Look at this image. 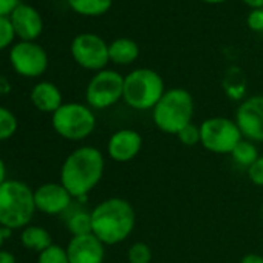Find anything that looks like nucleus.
<instances>
[{
	"mask_svg": "<svg viewBox=\"0 0 263 263\" xmlns=\"http://www.w3.org/2000/svg\"><path fill=\"white\" fill-rule=\"evenodd\" d=\"M246 172H248V178L251 180L252 184L263 187V155H260Z\"/></svg>",
	"mask_w": 263,
	"mask_h": 263,
	"instance_id": "28",
	"label": "nucleus"
},
{
	"mask_svg": "<svg viewBox=\"0 0 263 263\" xmlns=\"http://www.w3.org/2000/svg\"><path fill=\"white\" fill-rule=\"evenodd\" d=\"M234 121L245 140L263 144V95L246 96L237 105Z\"/></svg>",
	"mask_w": 263,
	"mask_h": 263,
	"instance_id": "11",
	"label": "nucleus"
},
{
	"mask_svg": "<svg viewBox=\"0 0 263 263\" xmlns=\"http://www.w3.org/2000/svg\"><path fill=\"white\" fill-rule=\"evenodd\" d=\"M108 58L115 65H132L140 58V45L130 37H118L108 44Z\"/></svg>",
	"mask_w": 263,
	"mask_h": 263,
	"instance_id": "17",
	"label": "nucleus"
},
{
	"mask_svg": "<svg viewBox=\"0 0 263 263\" xmlns=\"http://www.w3.org/2000/svg\"><path fill=\"white\" fill-rule=\"evenodd\" d=\"M124 76L115 70H101L93 74L85 88L87 105L93 110H105L122 101Z\"/></svg>",
	"mask_w": 263,
	"mask_h": 263,
	"instance_id": "8",
	"label": "nucleus"
},
{
	"mask_svg": "<svg viewBox=\"0 0 263 263\" xmlns=\"http://www.w3.org/2000/svg\"><path fill=\"white\" fill-rule=\"evenodd\" d=\"M73 197L61 183H47L34 191L36 209L47 215H59L71 204Z\"/></svg>",
	"mask_w": 263,
	"mask_h": 263,
	"instance_id": "15",
	"label": "nucleus"
},
{
	"mask_svg": "<svg viewBox=\"0 0 263 263\" xmlns=\"http://www.w3.org/2000/svg\"><path fill=\"white\" fill-rule=\"evenodd\" d=\"M260 215H261V223H263V204H261V214Z\"/></svg>",
	"mask_w": 263,
	"mask_h": 263,
	"instance_id": "37",
	"label": "nucleus"
},
{
	"mask_svg": "<svg viewBox=\"0 0 263 263\" xmlns=\"http://www.w3.org/2000/svg\"><path fill=\"white\" fill-rule=\"evenodd\" d=\"M37 263H70L67 249L59 245H51L39 254Z\"/></svg>",
	"mask_w": 263,
	"mask_h": 263,
	"instance_id": "25",
	"label": "nucleus"
},
{
	"mask_svg": "<svg viewBox=\"0 0 263 263\" xmlns=\"http://www.w3.org/2000/svg\"><path fill=\"white\" fill-rule=\"evenodd\" d=\"M10 62L17 74L24 78H39L48 68V54L37 42L19 41L10 50Z\"/></svg>",
	"mask_w": 263,
	"mask_h": 263,
	"instance_id": "10",
	"label": "nucleus"
},
{
	"mask_svg": "<svg viewBox=\"0 0 263 263\" xmlns=\"http://www.w3.org/2000/svg\"><path fill=\"white\" fill-rule=\"evenodd\" d=\"M246 25L251 31L263 34V8L251 10L246 16Z\"/></svg>",
	"mask_w": 263,
	"mask_h": 263,
	"instance_id": "29",
	"label": "nucleus"
},
{
	"mask_svg": "<svg viewBox=\"0 0 263 263\" xmlns=\"http://www.w3.org/2000/svg\"><path fill=\"white\" fill-rule=\"evenodd\" d=\"M21 5V0H0V17H10Z\"/></svg>",
	"mask_w": 263,
	"mask_h": 263,
	"instance_id": "30",
	"label": "nucleus"
},
{
	"mask_svg": "<svg viewBox=\"0 0 263 263\" xmlns=\"http://www.w3.org/2000/svg\"><path fill=\"white\" fill-rule=\"evenodd\" d=\"M241 140L243 135L234 118L211 116L200 124V144L211 154L231 155Z\"/></svg>",
	"mask_w": 263,
	"mask_h": 263,
	"instance_id": "7",
	"label": "nucleus"
},
{
	"mask_svg": "<svg viewBox=\"0 0 263 263\" xmlns=\"http://www.w3.org/2000/svg\"><path fill=\"white\" fill-rule=\"evenodd\" d=\"M204 4H209V5H218V4H224L228 0H201Z\"/></svg>",
	"mask_w": 263,
	"mask_h": 263,
	"instance_id": "35",
	"label": "nucleus"
},
{
	"mask_svg": "<svg viewBox=\"0 0 263 263\" xmlns=\"http://www.w3.org/2000/svg\"><path fill=\"white\" fill-rule=\"evenodd\" d=\"M7 181V166L4 163V160L0 158V186Z\"/></svg>",
	"mask_w": 263,
	"mask_h": 263,
	"instance_id": "34",
	"label": "nucleus"
},
{
	"mask_svg": "<svg viewBox=\"0 0 263 263\" xmlns=\"http://www.w3.org/2000/svg\"><path fill=\"white\" fill-rule=\"evenodd\" d=\"M34 212V192L28 184L17 180H7L0 186V226L11 231L27 228Z\"/></svg>",
	"mask_w": 263,
	"mask_h": 263,
	"instance_id": "5",
	"label": "nucleus"
},
{
	"mask_svg": "<svg viewBox=\"0 0 263 263\" xmlns=\"http://www.w3.org/2000/svg\"><path fill=\"white\" fill-rule=\"evenodd\" d=\"M65 249L70 263H104L105 258V245L95 234L71 237Z\"/></svg>",
	"mask_w": 263,
	"mask_h": 263,
	"instance_id": "14",
	"label": "nucleus"
},
{
	"mask_svg": "<svg viewBox=\"0 0 263 263\" xmlns=\"http://www.w3.org/2000/svg\"><path fill=\"white\" fill-rule=\"evenodd\" d=\"M104 169L102 152L93 146H82L65 158L61 169V184L73 198L84 201L102 180Z\"/></svg>",
	"mask_w": 263,
	"mask_h": 263,
	"instance_id": "2",
	"label": "nucleus"
},
{
	"mask_svg": "<svg viewBox=\"0 0 263 263\" xmlns=\"http://www.w3.org/2000/svg\"><path fill=\"white\" fill-rule=\"evenodd\" d=\"M177 138L183 146H187V147L200 144V125H197L195 122H191L189 125H186L183 130L178 132Z\"/></svg>",
	"mask_w": 263,
	"mask_h": 263,
	"instance_id": "26",
	"label": "nucleus"
},
{
	"mask_svg": "<svg viewBox=\"0 0 263 263\" xmlns=\"http://www.w3.org/2000/svg\"><path fill=\"white\" fill-rule=\"evenodd\" d=\"M67 4L79 16L99 17L110 11L113 0H67Z\"/></svg>",
	"mask_w": 263,
	"mask_h": 263,
	"instance_id": "19",
	"label": "nucleus"
},
{
	"mask_svg": "<svg viewBox=\"0 0 263 263\" xmlns=\"http://www.w3.org/2000/svg\"><path fill=\"white\" fill-rule=\"evenodd\" d=\"M70 53L79 67L95 73L105 70L110 62L108 44L95 33H81L74 36L70 45Z\"/></svg>",
	"mask_w": 263,
	"mask_h": 263,
	"instance_id": "9",
	"label": "nucleus"
},
{
	"mask_svg": "<svg viewBox=\"0 0 263 263\" xmlns=\"http://www.w3.org/2000/svg\"><path fill=\"white\" fill-rule=\"evenodd\" d=\"M229 157L232 158V161H234L237 166H240V167H243V169L248 171V169L252 166V163H254L260 155H258V151H257L255 143H252V141L243 138V140L235 146V149L232 151V154H231Z\"/></svg>",
	"mask_w": 263,
	"mask_h": 263,
	"instance_id": "20",
	"label": "nucleus"
},
{
	"mask_svg": "<svg viewBox=\"0 0 263 263\" xmlns=\"http://www.w3.org/2000/svg\"><path fill=\"white\" fill-rule=\"evenodd\" d=\"M223 88L226 91V95L231 98V99H235V101H243L246 96V85H245V79L243 76L237 71V70H232L226 74L224 81H223Z\"/></svg>",
	"mask_w": 263,
	"mask_h": 263,
	"instance_id": "21",
	"label": "nucleus"
},
{
	"mask_svg": "<svg viewBox=\"0 0 263 263\" xmlns=\"http://www.w3.org/2000/svg\"><path fill=\"white\" fill-rule=\"evenodd\" d=\"M16 37L10 17H0V51L8 48Z\"/></svg>",
	"mask_w": 263,
	"mask_h": 263,
	"instance_id": "27",
	"label": "nucleus"
},
{
	"mask_svg": "<svg viewBox=\"0 0 263 263\" xmlns=\"http://www.w3.org/2000/svg\"><path fill=\"white\" fill-rule=\"evenodd\" d=\"M7 237H5V232H4V228L0 226V248H2V245H4V240H5Z\"/></svg>",
	"mask_w": 263,
	"mask_h": 263,
	"instance_id": "36",
	"label": "nucleus"
},
{
	"mask_svg": "<svg viewBox=\"0 0 263 263\" xmlns=\"http://www.w3.org/2000/svg\"><path fill=\"white\" fill-rule=\"evenodd\" d=\"M241 2L249 7L251 10H258V8H263V0H241Z\"/></svg>",
	"mask_w": 263,
	"mask_h": 263,
	"instance_id": "33",
	"label": "nucleus"
},
{
	"mask_svg": "<svg viewBox=\"0 0 263 263\" xmlns=\"http://www.w3.org/2000/svg\"><path fill=\"white\" fill-rule=\"evenodd\" d=\"M17 130V118L11 110L0 105V141L11 138Z\"/></svg>",
	"mask_w": 263,
	"mask_h": 263,
	"instance_id": "23",
	"label": "nucleus"
},
{
	"mask_svg": "<svg viewBox=\"0 0 263 263\" xmlns=\"http://www.w3.org/2000/svg\"><path fill=\"white\" fill-rule=\"evenodd\" d=\"M154 257L152 248L144 241H135L127 249L128 263H151Z\"/></svg>",
	"mask_w": 263,
	"mask_h": 263,
	"instance_id": "24",
	"label": "nucleus"
},
{
	"mask_svg": "<svg viewBox=\"0 0 263 263\" xmlns=\"http://www.w3.org/2000/svg\"><path fill=\"white\" fill-rule=\"evenodd\" d=\"M30 99L37 110L44 113H51V115L64 104L61 90L58 88V85L48 81H42L36 84L31 90Z\"/></svg>",
	"mask_w": 263,
	"mask_h": 263,
	"instance_id": "16",
	"label": "nucleus"
},
{
	"mask_svg": "<svg viewBox=\"0 0 263 263\" xmlns=\"http://www.w3.org/2000/svg\"><path fill=\"white\" fill-rule=\"evenodd\" d=\"M16 37L24 42H36L44 31V19L41 13L30 4H22L10 16Z\"/></svg>",
	"mask_w": 263,
	"mask_h": 263,
	"instance_id": "13",
	"label": "nucleus"
},
{
	"mask_svg": "<svg viewBox=\"0 0 263 263\" xmlns=\"http://www.w3.org/2000/svg\"><path fill=\"white\" fill-rule=\"evenodd\" d=\"M143 149V137L135 128H119L107 141V155L115 163H128L135 160Z\"/></svg>",
	"mask_w": 263,
	"mask_h": 263,
	"instance_id": "12",
	"label": "nucleus"
},
{
	"mask_svg": "<svg viewBox=\"0 0 263 263\" xmlns=\"http://www.w3.org/2000/svg\"><path fill=\"white\" fill-rule=\"evenodd\" d=\"M240 263H263V255L260 254H246Z\"/></svg>",
	"mask_w": 263,
	"mask_h": 263,
	"instance_id": "31",
	"label": "nucleus"
},
{
	"mask_svg": "<svg viewBox=\"0 0 263 263\" xmlns=\"http://www.w3.org/2000/svg\"><path fill=\"white\" fill-rule=\"evenodd\" d=\"M0 263H16V257L8 251L0 249Z\"/></svg>",
	"mask_w": 263,
	"mask_h": 263,
	"instance_id": "32",
	"label": "nucleus"
},
{
	"mask_svg": "<svg viewBox=\"0 0 263 263\" xmlns=\"http://www.w3.org/2000/svg\"><path fill=\"white\" fill-rule=\"evenodd\" d=\"M67 228L73 234V237L91 234V215H90V212H85V211L74 212L67 220Z\"/></svg>",
	"mask_w": 263,
	"mask_h": 263,
	"instance_id": "22",
	"label": "nucleus"
},
{
	"mask_svg": "<svg viewBox=\"0 0 263 263\" xmlns=\"http://www.w3.org/2000/svg\"><path fill=\"white\" fill-rule=\"evenodd\" d=\"M21 240H22V245L27 249L37 251L39 254L53 245V240H51L50 232L47 229L41 228V226H33V224L31 226H27L22 231Z\"/></svg>",
	"mask_w": 263,
	"mask_h": 263,
	"instance_id": "18",
	"label": "nucleus"
},
{
	"mask_svg": "<svg viewBox=\"0 0 263 263\" xmlns=\"http://www.w3.org/2000/svg\"><path fill=\"white\" fill-rule=\"evenodd\" d=\"M195 102L192 95L183 88H167L158 104L152 108L155 127L166 135H178L186 125L194 122Z\"/></svg>",
	"mask_w": 263,
	"mask_h": 263,
	"instance_id": "3",
	"label": "nucleus"
},
{
	"mask_svg": "<svg viewBox=\"0 0 263 263\" xmlns=\"http://www.w3.org/2000/svg\"><path fill=\"white\" fill-rule=\"evenodd\" d=\"M163 76L152 68H135L124 76L122 101L137 111H152L166 93Z\"/></svg>",
	"mask_w": 263,
	"mask_h": 263,
	"instance_id": "4",
	"label": "nucleus"
},
{
	"mask_svg": "<svg viewBox=\"0 0 263 263\" xmlns=\"http://www.w3.org/2000/svg\"><path fill=\"white\" fill-rule=\"evenodd\" d=\"M51 125L64 140L82 141L95 132L96 116L87 104L64 102L51 115Z\"/></svg>",
	"mask_w": 263,
	"mask_h": 263,
	"instance_id": "6",
	"label": "nucleus"
},
{
	"mask_svg": "<svg viewBox=\"0 0 263 263\" xmlns=\"http://www.w3.org/2000/svg\"><path fill=\"white\" fill-rule=\"evenodd\" d=\"M91 234L105 246L125 241L137 226V212L128 200L110 197L98 203L91 211Z\"/></svg>",
	"mask_w": 263,
	"mask_h": 263,
	"instance_id": "1",
	"label": "nucleus"
}]
</instances>
